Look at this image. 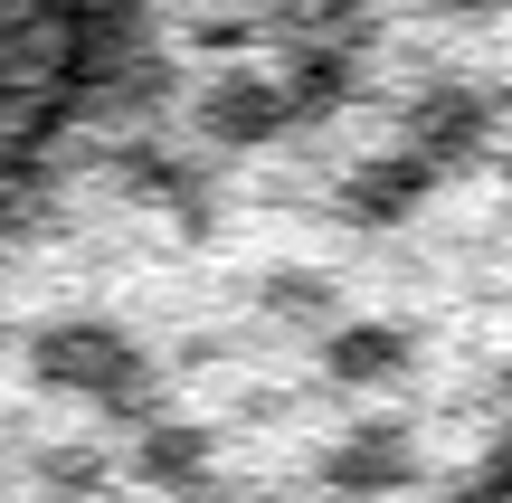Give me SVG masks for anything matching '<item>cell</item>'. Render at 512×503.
Segmentation results:
<instances>
[{"instance_id": "obj_1", "label": "cell", "mask_w": 512, "mask_h": 503, "mask_svg": "<svg viewBox=\"0 0 512 503\" xmlns=\"http://www.w3.org/2000/svg\"><path fill=\"white\" fill-rule=\"evenodd\" d=\"M503 418V114L86 38L0 114V503H465Z\"/></svg>"}, {"instance_id": "obj_2", "label": "cell", "mask_w": 512, "mask_h": 503, "mask_svg": "<svg viewBox=\"0 0 512 503\" xmlns=\"http://www.w3.org/2000/svg\"><path fill=\"white\" fill-rule=\"evenodd\" d=\"M57 57V19L38 0H0V114L38 86V67Z\"/></svg>"}]
</instances>
